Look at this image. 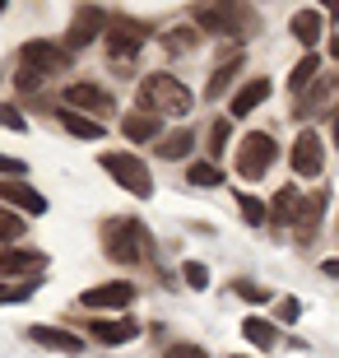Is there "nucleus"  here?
Returning <instances> with one entry per match:
<instances>
[{
    "label": "nucleus",
    "mask_w": 339,
    "mask_h": 358,
    "mask_svg": "<svg viewBox=\"0 0 339 358\" xmlns=\"http://www.w3.org/2000/svg\"><path fill=\"white\" fill-rule=\"evenodd\" d=\"M103 252L121 266H149L154 261V233L135 219H107L103 224Z\"/></svg>",
    "instance_id": "obj_1"
},
{
    "label": "nucleus",
    "mask_w": 339,
    "mask_h": 358,
    "mask_svg": "<svg viewBox=\"0 0 339 358\" xmlns=\"http://www.w3.org/2000/svg\"><path fill=\"white\" fill-rule=\"evenodd\" d=\"M140 103L154 112V117H186L191 112V89H186L177 75H149L140 84Z\"/></svg>",
    "instance_id": "obj_2"
},
{
    "label": "nucleus",
    "mask_w": 339,
    "mask_h": 358,
    "mask_svg": "<svg viewBox=\"0 0 339 358\" xmlns=\"http://www.w3.org/2000/svg\"><path fill=\"white\" fill-rule=\"evenodd\" d=\"M98 163L117 177L121 191H131V196H140V200L154 196V177H149V168L140 163V154H103Z\"/></svg>",
    "instance_id": "obj_3"
},
{
    "label": "nucleus",
    "mask_w": 339,
    "mask_h": 358,
    "mask_svg": "<svg viewBox=\"0 0 339 358\" xmlns=\"http://www.w3.org/2000/svg\"><path fill=\"white\" fill-rule=\"evenodd\" d=\"M274 140L265 131H251L242 135V145H237V177H247V182H261L265 173H270V163H274Z\"/></svg>",
    "instance_id": "obj_4"
},
{
    "label": "nucleus",
    "mask_w": 339,
    "mask_h": 358,
    "mask_svg": "<svg viewBox=\"0 0 339 358\" xmlns=\"http://www.w3.org/2000/svg\"><path fill=\"white\" fill-rule=\"evenodd\" d=\"M70 61L66 47H56V42H24L19 47V66L28 70V75H38V80H47V75H61Z\"/></svg>",
    "instance_id": "obj_5"
},
{
    "label": "nucleus",
    "mask_w": 339,
    "mask_h": 358,
    "mask_svg": "<svg viewBox=\"0 0 339 358\" xmlns=\"http://www.w3.org/2000/svg\"><path fill=\"white\" fill-rule=\"evenodd\" d=\"M79 303L93 307V312H121V307L135 303V284L126 279H112V284H93V289L79 293Z\"/></svg>",
    "instance_id": "obj_6"
},
{
    "label": "nucleus",
    "mask_w": 339,
    "mask_h": 358,
    "mask_svg": "<svg viewBox=\"0 0 339 358\" xmlns=\"http://www.w3.org/2000/svg\"><path fill=\"white\" fill-rule=\"evenodd\" d=\"M107 47H112V56H131L144 47V38H149V24H140V19H126V14H112V24H107Z\"/></svg>",
    "instance_id": "obj_7"
},
{
    "label": "nucleus",
    "mask_w": 339,
    "mask_h": 358,
    "mask_svg": "<svg viewBox=\"0 0 339 358\" xmlns=\"http://www.w3.org/2000/svg\"><path fill=\"white\" fill-rule=\"evenodd\" d=\"M196 24L209 28V33H242V28H256V19H251L242 5H200L196 10Z\"/></svg>",
    "instance_id": "obj_8"
},
{
    "label": "nucleus",
    "mask_w": 339,
    "mask_h": 358,
    "mask_svg": "<svg viewBox=\"0 0 339 358\" xmlns=\"http://www.w3.org/2000/svg\"><path fill=\"white\" fill-rule=\"evenodd\" d=\"M107 24H112V19H107L98 5H79V10H75V24H70V33H66V52H75V47H89L93 38H103Z\"/></svg>",
    "instance_id": "obj_9"
},
{
    "label": "nucleus",
    "mask_w": 339,
    "mask_h": 358,
    "mask_svg": "<svg viewBox=\"0 0 339 358\" xmlns=\"http://www.w3.org/2000/svg\"><path fill=\"white\" fill-rule=\"evenodd\" d=\"M61 107H70V112H98V117H107L112 112V93L103 89V84H66V103Z\"/></svg>",
    "instance_id": "obj_10"
},
{
    "label": "nucleus",
    "mask_w": 339,
    "mask_h": 358,
    "mask_svg": "<svg viewBox=\"0 0 339 358\" xmlns=\"http://www.w3.org/2000/svg\"><path fill=\"white\" fill-rule=\"evenodd\" d=\"M321 168H326V145H321V135L302 131L298 145H293V173L298 177H316Z\"/></svg>",
    "instance_id": "obj_11"
},
{
    "label": "nucleus",
    "mask_w": 339,
    "mask_h": 358,
    "mask_svg": "<svg viewBox=\"0 0 339 358\" xmlns=\"http://www.w3.org/2000/svg\"><path fill=\"white\" fill-rule=\"evenodd\" d=\"M24 335L42 349H56V354H84V340L70 335V331H56V326H28Z\"/></svg>",
    "instance_id": "obj_12"
},
{
    "label": "nucleus",
    "mask_w": 339,
    "mask_h": 358,
    "mask_svg": "<svg viewBox=\"0 0 339 358\" xmlns=\"http://www.w3.org/2000/svg\"><path fill=\"white\" fill-rule=\"evenodd\" d=\"M42 261H47L42 252L5 247V252H0V279H14V275H38V270H42Z\"/></svg>",
    "instance_id": "obj_13"
},
{
    "label": "nucleus",
    "mask_w": 339,
    "mask_h": 358,
    "mask_svg": "<svg viewBox=\"0 0 339 358\" xmlns=\"http://www.w3.org/2000/svg\"><path fill=\"white\" fill-rule=\"evenodd\" d=\"M288 33H293L302 47H316V42L326 38V14L321 10H298L293 19H288Z\"/></svg>",
    "instance_id": "obj_14"
},
{
    "label": "nucleus",
    "mask_w": 339,
    "mask_h": 358,
    "mask_svg": "<svg viewBox=\"0 0 339 358\" xmlns=\"http://www.w3.org/2000/svg\"><path fill=\"white\" fill-rule=\"evenodd\" d=\"M0 200H10V205H19L24 214H47V200L33 191L28 182H0Z\"/></svg>",
    "instance_id": "obj_15"
},
{
    "label": "nucleus",
    "mask_w": 339,
    "mask_h": 358,
    "mask_svg": "<svg viewBox=\"0 0 339 358\" xmlns=\"http://www.w3.org/2000/svg\"><path fill=\"white\" fill-rule=\"evenodd\" d=\"M121 131H126V140H131V145H144V140H158L163 117H154V112H131V117L121 121Z\"/></svg>",
    "instance_id": "obj_16"
},
{
    "label": "nucleus",
    "mask_w": 339,
    "mask_h": 358,
    "mask_svg": "<svg viewBox=\"0 0 339 358\" xmlns=\"http://www.w3.org/2000/svg\"><path fill=\"white\" fill-rule=\"evenodd\" d=\"M89 335L98 340V345L117 349V345H126V340H135V335H140V326H135V321H93Z\"/></svg>",
    "instance_id": "obj_17"
},
{
    "label": "nucleus",
    "mask_w": 339,
    "mask_h": 358,
    "mask_svg": "<svg viewBox=\"0 0 339 358\" xmlns=\"http://www.w3.org/2000/svg\"><path fill=\"white\" fill-rule=\"evenodd\" d=\"M326 191H316V196H307V200H302V205H298V219H293V224H298V233H302V238H312V233H316V228H321V214H326Z\"/></svg>",
    "instance_id": "obj_18"
},
{
    "label": "nucleus",
    "mask_w": 339,
    "mask_h": 358,
    "mask_svg": "<svg viewBox=\"0 0 339 358\" xmlns=\"http://www.w3.org/2000/svg\"><path fill=\"white\" fill-rule=\"evenodd\" d=\"M56 117H61V126H66L75 140H103V121L98 117H84V112H70V107H61Z\"/></svg>",
    "instance_id": "obj_19"
},
{
    "label": "nucleus",
    "mask_w": 339,
    "mask_h": 358,
    "mask_svg": "<svg viewBox=\"0 0 339 358\" xmlns=\"http://www.w3.org/2000/svg\"><path fill=\"white\" fill-rule=\"evenodd\" d=\"M265 98H270V80L242 84V89H237V98H233V112H228V117H251V107H261Z\"/></svg>",
    "instance_id": "obj_20"
},
{
    "label": "nucleus",
    "mask_w": 339,
    "mask_h": 358,
    "mask_svg": "<svg viewBox=\"0 0 339 358\" xmlns=\"http://www.w3.org/2000/svg\"><path fill=\"white\" fill-rule=\"evenodd\" d=\"M316 70H321V56L307 52L298 66H293V75H288V93H307V89L316 84Z\"/></svg>",
    "instance_id": "obj_21"
},
{
    "label": "nucleus",
    "mask_w": 339,
    "mask_h": 358,
    "mask_svg": "<svg viewBox=\"0 0 339 358\" xmlns=\"http://www.w3.org/2000/svg\"><path fill=\"white\" fill-rule=\"evenodd\" d=\"M298 205H302V196H298V186H284L279 196H274V224H293L298 219Z\"/></svg>",
    "instance_id": "obj_22"
},
{
    "label": "nucleus",
    "mask_w": 339,
    "mask_h": 358,
    "mask_svg": "<svg viewBox=\"0 0 339 358\" xmlns=\"http://www.w3.org/2000/svg\"><path fill=\"white\" fill-rule=\"evenodd\" d=\"M186 182H191V186H223V168L214 159L191 163V168H186Z\"/></svg>",
    "instance_id": "obj_23"
},
{
    "label": "nucleus",
    "mask_w": 339,
    "mask_h": 358,
    "mask_svg": "<svg viewBox=\"0 0 339 358\" xmlns=\"http://www.w3.org/2000/svg\"><path fill=\"white\" fill-rule=\"evenodd\" d=\"M158 154H163V159H186V154H191V131L158 135Z\"/></svg>",
    "instance_id": "obj_24"
},
{
    "label": "nucleus",
    "mask_w": 339,
    "mask_h": 358,
    "mask_svg": "<svg viewBox=\"0 0 339 358\" xmlns=\"http://www.w3.org/2000/svg\"><path fill=\"white\" fill-rule=\"evenodd\" d=\"M228 140H233V117H214V126H209V154H214V163L228 149Z\"/></svg>",
    "instance_id": "obj_25"
},
{
    "label": "nucleus",
    "mask_w": 339,
    "mask_h": 358,
    "mask_svg": "<svg viewBox=\"0 0 339 358\" xmlns=\"http://www.w3.org/2000/svg\"><path fill=\"white\" fill-rule=\"evenodd\" d=\"M242 335H247L256 349H270V345H274V326H270V321H261V317H247Z\"/></svg>",
    "instance_id": "obj_26"
},
{
    "label": "nucleus",
    "mask_w": 339,
    "mask_h": 358,
    "mask_svg": "<svg viewBox=\"0 0 339 358\" xmlns=\"http://www.w3.org/2000/svg\"><path fill=\"white\" fill-rule=\"evenodd\" d=\"M237 210H242V219H247L251 228L270 224V210H265V205H261V200H256V196H247V191H242V196H237Z\"/></svg>",
    "instance_id": "obj_27"
},
{
    "label": "nucleus",
    "mask_w": 339,
    "mask_h": 358,
    "mask_svg": "<svg viewBox=\"0 0 339 358\" xmlns=\"http://www.w3.org/2000/svg\"><path fill=\"white\" fill-rule=\"evenodd\" d=\"M233 75H237V61H228V66H219V70H214V75H209V84H205L209 103H214V98H223V93H228V84H233Z\"/></svg>",
    "instance_id": "obj_28"
},
{
    "label": "nucleus",
    "mask_w": 339,
    "mask_h": 358,
    "mask_svg": "<svg viewBox=\"0 0 339 358\" xmlns=\"http://www.w3.org/2000/svg\"><path fill=\"white\" fill-rule=\"evenodd\" d=\"M163 47H168L172 56H186L191 47H196V28H168V38H163Z\"/></svg>",
    "instance_id": "obj_29"
},
{
    "label": "nucleus",
    "mask_w": 339,
    "mask_h": 358,
    "mask_svg": "<svg viewBox=\"0 0 339 358\" xmlns=\"http://www.w3.org/2000/svg\"><path fill=\"white\" fill-rule=\"evenodd\" d=\"M24 228H28V224L19 219V214L0 205V242H19V238H24Z\"/></svg>",
    "instance_id": "obj_30"
},
{
    "label": "nucleus",
    "mask_w": 339,
    "mask_h": 358,
    "mask_svg": "<svg viewBox=\"0 0 339 358\" xmlns=\"http://www.w3.org/2000/svg\"><path fill=\"white\" fill-rule=\"evenodd\" d=\"M330 89H335V84H326V80L316 84V89H312V93H307V98H302V112H298V117H316V112H321V107H326V98H330Z\"/></svg>",
    "instance_id": "obj_31"
},
{
    "label": "nucleus",
    "mask_w": 339,
    "mask_h": 358,
    "mask_svg": "<svg viewBox=\"0 0 339 358\" xmlns=\"http://www.w3.org/2000/svg\"><path fill=\"white\" fill-rule=\"evenodd\" d=\"M0 126H5V131H14V135H24L28 131V117H19L10 103H0Z\"/></svg>",
    "instance_id": "obj_32"
},
{
    "label": "nucleus",
    "mask_w": 339,
    "mask_h": 358,
    "mask_svg": "<svg viewBox=\"0 0 339 358\" xmlns=\"http://www.w3.org/2000/svg\"><path fill=\"white\" fill-rule=\"evenodd\" d=\"M182 275H186V284H191V289H205V284H209V270L200 266V261H186Z\"/></svg>",
    "instance_id": "obj_33"
},
{
    "label": "nucleus",
    "mask_w": 339,
    "mask_h": 358,
    "mask_svg": "<svg viewBox=\"0 0 339 358\" xmlns=\"http://www.w3.org/2000/svg\"><path fill=\"white\" fill-rule=\"evenodd\" d=\"M0 173L10 177V182H24V177H28V163L24 159H5V154H0Z\"/></svg>",
    "instance_id": "obj_34"
},
{
    "label": "nucleus",
    "mask_w": 339,
    "mask_h": 358,
    "mask_svg": "<svg viewBox=\"0 0 339 358\" xmlns=\"http://www.w3.org/2000/svg\"><path fill=\"white\" fill-rule=\"evenodd\" d=\"M168 358H209V354H205L200 345H172V349H168Z\"/></svg>",
    "instance_id": "obj_35"
},
{
    "label": "nucleus",
    "mask_w": 339,
    "mask_h": 358,
    "mask_svg": "<svg viewBox=\"0 0 339 358\" xmlns=\"http://www.w3.org/2000/svg\"><path fill=\"white\" fill-rule=\"evenodd\" d=\"M302 317V307L293 303V298H284V303H279V321H298Z\"/></svg>",
    "instance_id": "obj_36"
},
{
    "label": "nucleus",
    "mask_w": 339,
    "mask_h": 358,
    "mask_svg": "<svg viewBox=\"0 0 339 358\" xmlns=\"http://www.w3.org/2000/svg\"><path fill=\"white\" fill-rule=\"evenodd\" d=\"M237 293H242L247 303H265V289H256V284H237Z\"/></svg>",
    "instance_id": "obj_37"
},
{
    "label": "nucleus",
    "mask_w": 339,
    "mask_h": 358,
    "mask_svg": "<svg viewBox=\"0 0 339 358\" xmlns=\"http://www.w3.org/2000/svg\"><path fill=\"white\" fill-rule=\"evenodd\" d=\"M321 270H326L330 279H339V256H335V261H321Z\"/></svg>",
    "instance_id": "obj_38"
},
{
    "label": "nucleus",
    "mask_w": 339,
    "mask_h": 358,
    "mask_svg": "<svg viewBox=\"0 0 339 358\" xmlns=\"http://www.w3.org/2000/svg\"><path fill=\"white\" fill-rule=\"evenodd\" d=\"M330 56H339V33H335V42H330Z\"/></svg>",
    "instance_id": "obj_39"
},
{
    "label": "nucleus",
    "mask_w": 339,
    "mask_h": 358,
    "mask_svg": "<svg viewBox=\"0 0 339 358\" xmlns=\"http://www.w3.org/2000/svg\"><path fill=\"white\" fill-rule=\"evenodd\" d=\"M335 145H339V107H335Z\"/></svg>",
    "instance_id": "obj_40"
}]
</instances>
